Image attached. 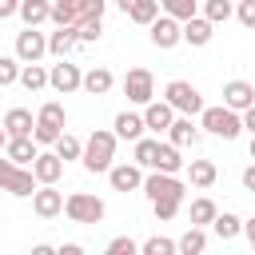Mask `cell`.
Segmentation results:
<instances>
[{"label": "cell", "mask_w": 255, "mask_h": 255, "mask_svg": "<svg viewBox=\"0 0 255 255\" xmlns=\"http://www.w3.org/2000/svg\"><path fill=\"white\" fill-rule=\"evenodd\" d=\"M116 131H104V128H96L88 139H84V167L92 171V175H100V171H108L112 163H116Z\"/></svg>", "instance_id": "1"}, {"label": "cell", "mask_w": 255, "mask_h": 255, "mask_svg": "<svg viewBox=\"0 0 255 255\" xmlns=\"http://www.w3.org/2000/svg\"><path fill=\"white\" fill-rule=\"evenodd\" d=\"M199 128L203 131H211V135H219V139H235L239 131H243V112H235V108H203L199 112Z\"/></svg>", "instance_id": "2"}, {"label": "cell", "mask_w": 255, "mask_h": 255, "mask_svg": "<svg viewBox=\"0 0 255 255\" xmlns=\"http://www.w3.org/2000/svg\"><path fill=\"white\" fill-rule=\"evenodd\" d=\"M64 128H68V112H64V104L48 100V104L36 112V128H32V135H36V143H56V139L64 135Z\"/></svg>", "instance_id": "3"}, {"label": "cell", "mask_w": 255, "mask_h": 255, "mask_svg": "<svg viewBox=\"0 0 255 255\" xmlns=\"http://www.w3.org/2000/svg\"><path fill=\"white\" fill-rule=\"evenodd\" d=\"M104 199L100 195H88V191H72L68 199H64V215L72 219V223H100L104 219Z\"/></svg>", "instance_id": "4"}, {"label": "cell", "mask_w": 255, "mask_h": 255, "mask_svg": "<svg viewBox=\"0 0 255 255\" xmlns=\"http://www.w3.org/2000/svg\"><path fill=\"white\" fill-rule=\"evenodd\" d=\"M163 100H167L179 116H199V112L207 108V104H203V96H199L187 80H171V84L163 88Z\"/></svg>", "instance_id": "5"}, {"label": "cell", "mask_w": 255, "mask_h": 255, "mask_svg": "<svg viewBox=\"0 0 255 255\" xmlns=\"http://www.w3.org/2000/svg\"><path fill=\"white\" fill-rule=\"evenodd\" d=\"M147 28H151L147 36H151V44H155L159 52H171L175 44H183V20H175V16H167V12H159Z\"/></svg>", "instance_id": "6"}, {"label": "cell", "mask_w": 255, "mask_h": 255, "mask_svg": "<svg viewBox=\"0 0 255 255\" xmlns=\"http://www.w3.org/2000/svg\"><path fill=\"white\" fill-rule=\"evenodd\" d=\"M48 88L60 92V96H72L76 88H84V72H80V64H72L68 56H64L60 64H52V72H48Z\"/></svg>", "instance_id": "7"}, {"label": "cell", "mask_w": 255, "mask_h": 255, "mask_svg": "<svg viewBox=\"0 0 255 255\" xmlns=\"http://www.w3.org/2000/svg\"><path fill=\"white\" fill-rule=\"evenodd\" d=\"M124 96L131 100V104H151L155 100V76L147 72V68H131L128 76H124Z\"/></svg>", "instance_id": "8"}, {"label": "cell", "mask_w": 255, "mask_h": 255, "mask_svg": "<svg viewBox=\"0 0 255 255\" xmlns=\"http://www.w3.org/2000/svg\"><path fill=\"white\" fill-rule=\"evenodd\" d=\"M143 195H147V199H163V195L183 199L187 187H183V179L171 175V171H151V175H143Z\"/></svg>", "instance_id": "9"}, {"label": "cell", "mask_w": 255, "mask_h": 255, "mask_svg": "<svg viewBox=\"0 0 255 255\" xmlns=\"http://www.w3.org/2000/svg\"><path fill=\"white\" fill-rule=\"evenodd\" d=\"M16 56H20L24 64L44 60V56H48V36H44V32H36L32 24H24V32H16Z\"/></svg>", "instance_id": "10"}, {"label": "cell", "mask_w": 255, "mask_h": 255, "mask_svg": "<svg viewBox=\"0 0 255 255\" xmlns=\"http://www.w3.org/2000/svg\"><path fill=\"white\" fill-rule=\"evenodd\" d=\"M32 211H36L40 219H56V215L64 211V191H56V183H40V187L32 191Z\"/></svg>", "instance_id": "11"}, {"label": "cell", "mask_w": 255, "mask_h": 255, "mask_svg": "<svg viewBox=\"0 0 255 255\" xmlns=\"http://www.w3.org/2000/svg\"><path fill=\"white\" fill-rule=\"evenodd\" d=\"M108 179L116 191H143V167L131 159V163H112L108 167Z\"/></svg>", "instance_id": "12"}, {"label": "cell", "mask_w": 255, "mask_h": 255, "mask_svg": "<svg viewBox=\"0 0 255 255\" xmlns=\"http://www.w3.org/2000/svg\"><path fill=\"white\" fill-rule=\"evenodd\" d=\"M80 48V36H76V24H56V32L48 36V52L56 56V60H64V56H72Z\"/></svg>", "instance_id": "13"}, {"label": "cell", "mask_w": 255, "mask_h": 255, "mask_svg": "<svg viewBox=\"0 0 255 255\" xmlns=\"http://www.w3.org/2000/svg\"><path fill=\"white\" fill-rule=\"evenodd\" d=\"M223 104L235 108V112H247V108L255 104V84H247V80H227V84H223Z\"/></svg>", "instance_id": "14"}, {"label": "cell", "mask_w": 255, "mask_h": 255, "mask_svg": "<svg viewBox=\"0 0 255 255\" xmlns=\"http://www.w3.org/2000/svg\"><path fill=\"white\" fill-rule=\"evenodd\" d=\"M175 116H179V112H175L167 100H151V104H143V124H147V131H167Z\"/></svg>", "instance_id": "15"}, {"label": "cell", "mask_w": 255, "mask_h": 255, "mask_svg": "<svg viewBox=\"0 0 255 255\" xmlns=\"http://www.w3.org/2000/svg\"><path fill=\"white\" fill-rule=\"evenodd\" d=\"M211 36H215V24L207 20V16H191V20H183V44H191V48H203V44H211Z\"/></svg>", "instance_id": "16"}, {"label": "cell", "mask_w": 255, "mask_h": 255, "mask_svg": "<svg viewBox=\"0 0 255 255\" xmlns=\"http://www.w3.org/2000/svg\"><path fill=\"white\" fill-rule=\"evenodd\" d=\"M4 151H8V159H12V163H20V167H32V159L40 155V143H36V135H12Z\"/></svg>", "instance_id": "17"}, {"label": "cell", "mask_w": 255, "mask_h": 255, "mask_svg": "<svg viewBox=\"0 0 255 255\" xmlns=\"http://www.w3.org/2000/svg\"><path fill=\"white\" fill-rule=\"evenodd\" d=\"M167 139H171L175 147H195V143H199V128L191 124V116H175L171 128H167Z\"/></svg>", "instance_id": "18"}, {"label": "cell", "mask_w": 255, "mask_h": 255, "mask_svg": "<svg viewBox=\"0 0 255 255\" xmlns=\"http://www.w3.org/2000/svg\"><path fill=\"white\" fill-rule=\"evenodd\" d=\"M179 151H183V147H175L171 139L159 143V147H155V167H151V171H171V175H179V171L187 167V159H183Z\"/></svg>", "instance_id": "19"}, {"label": "cell", "mask_w": 255, "mask_h": 255, "mask_svg": "<svg viewBox=\"0 0 255 255\" xmlns=\"http://www.w3.org/2000/svg\"><path fill=\"white\" fill-rule=\"evenodd\" d=\"M32 171H36L40 183H56V179L64 175V159H60L56 151H40V155L32 159Z\"/></svg>", "instance_id": "20"}, {"label": "cell", "mask_w": 255, "mask_h": 255, "mask_svg": "<svg viewBox=\"0 0 255 255\" xmlns=\"http://www.w3.org/2000/svg\"><path fill=\"white\" fill-rule=\"evenodd\" d=\"M112 131H116L120 139H131V143H135V139L147 131V124H143V116H139V112H120V116H116V124H112Z\"/></svg>", "instance_id": "21"}, {"label": "cell", "mask_w": 255, "mask_h": 255, "mask_svg": "<svg viewBox=\"0 0 255 255\" xmlns=\"http://www.w3.org/2000/svg\"><path fill=\"white\" fill-rule=\"evenodd\" d=\"M36 187H40V179H36V171H32V167H16V171H12V179L4 183V191H8V195H16V199H28Z\"/></svg>", "instance_id": "22"}, {"label": "cell", "mask_w": 255, "mask_h": 255, "mask_svg": "<svg viewBox=\"0 0 255 255\" xmlns=\"http://www.w3.org/2000/svg\"><path fill=\"white\" fill-rule=\"evenodd\" d=\"M88 0H52V24H80Z\"/></svg>", "instance_id": "23"}, {"label": "cell", "mask_w": 255, "mask_h": 255, "mask_svg": "<svg viewBox=\"0 0 255 255\" xmlns=\"http://www.w3.org/2000/svg\"><path fill=\"white\" fill-rule=\"evenodd\" d=\"M112 84H116V76H112L108 68H88V72H84V92H88V96H108Z\"/></svg>", "instance_id": "24"}, {"label": "cell", "mask_w": 255, "mask_h": 255, "mask_svg": "<svg viewBox=\"0 0 255 255\" xmlns=\"http://www.w3.org/2000/svg\"><path fill=\"white\" fill-rule=\"evenodd\" d=\"M24 24H32V28H40L44 20H52V4L48 0H20V12H16Z\"/></svg>", "instance_id": "25"}, {"label": "cell", "mask_w": 255, "mask_h": 255, "mask_svg": "<svg viewBox=\"0 0 255 255\" xmlns=\"http://www.w3.org/2000/svg\"><path fill=\"white\" fill-rule=\"evenodd\" d=\"M4 128H8V135H32L36 120L28 108H12V112H4Z\"/></svg>", "instance_id": "26"}, {"label": "cell", "mask_w": 255, "mask_h": 255, "mask_svg": "<svg viewBox=\"0 0 255 255\" xmlns=\"http://www.w3.org/2000/svg\"><path fill=\"white\" fill-rule=\"evenodd\" d=\"M219 215V207L207 199V195H199V199H191V207H187V219L195 223V227H211V219Z\"/></svg>", "instance_id": "27"}, {"label": "cell", "mask_w": 255, "mask_h": 255, "mask_svg": "<svg viewBox=\"0 0 255 255\" xmlns=\"http://www.w3.org/2000/svg\"><path fill=\"white\" fill-rule=\"evenodd\" d=\"M215 175H219V171H215L211 159H191V163H187V179H191L195 187H211Z\"/></svg>", "instance_id": "28"}, {"label": "cell", "mask_w": 255, "mask_h": 255, "mask_svg": "<svg viewBox=\"0 0 255 255\" xmlns=\"http://www.w3.org/2000/svg\"><path fill=\"white\" fill-rule=\"evenodd\" d=\"M211 231L227 243V239H235V235L243 231V219H239V215H231V211H219V215L211 219Z\"/></svg>", "instance_id": "29"}, {"label": "cell", "mask_w": 255, "mask_h": 255, "mask_svg": "<svg viewBox=\"0 0 255 255\" xmlns=\"http://www.w3.org/2000/svg\"><path fill=\"white\" fill-rule=\"evenodd\" d=\"M175 243H179V251H183V255H199V251L207 247V231L191 223V227H187V231H183V235H179Z\"/></svg>", "instance_id": "30"}, {"label": "cell", "mask_w": 255, "mask_h": 255, "mask_svg": "<svg viewBox=\"0 0 255 255\" xmlns=\"http://www.w3.org/2000/svg\"><path fill=\"white\" fill-rule=\"evenodd\" d=\"M76 36H80V44H96L104 36V16H80Z\"/></svg>", "instance_id": "31"}, {"label": "cell", "mask_w": 255, "mask_h": 255, "mask_svg": "<svg viewBox=\"0 0 255 255\" xmlns=\"http://www.w3.org/2000/svg\"><path fill=\"white\" fill-rule=\"evenodd\" d=\"M20 84H24L28 92L48 88V72H44V64H40V60H36V64H24V68H20Z\"/></svg>", "instance_id": "32"}, {"label": "cell", "mask_w": 255, "mask_h": 255, "mask_svg": "<svg viewBox=\"0 0 255 255\" xmlns=\"http://www.w3.org/2000/svg\"><path fill=\"white\" fill-rule=\"evenodd\" d=\"M52 147H56V155H60L64 163H68V159H84V139H76L72 131H64V135H60Z\"/></svg>", "instance_id": "33"}, {"label": "cell", "mask_w": 255, "mask_h": 255, "mask_svg": "<svg viewBox=\"0 0 255 255\" xmlns=\"http://www.w3.org/2000/svg\"><path fill=\"white\" fill-rule=\"evenodd\" d=\"M203 16L211 24H227L235 16V0H203Z\"/></svg>", "instance_id": "34"}, {"label": "cell", "mask_w": 255, "mask_h": 255, "mask_svg": "<svg viewBox=\"0 0 255 255\" xmlns=\"http://www.w3.org/2000/svg\"><path fill=\"white\" fill-rule=\"evenodd\" d=\"M139 251H143V255H175V251H179V243H175V239H167V235H151V239H143V243H139Z\"/></svg>", "instance_id": "35"}, {"label": "cell", "mask_w": 255, "mask_h": 255, "mask_svg": "<svg viewBox=\"0 0 255 255\" xmlns=\"http://www.w3.org/2000/svg\"><path fill=\"white\" fill-rule=\"evenodd\" d=\"M155 16H159V0H135L128 8V20H135V24H151Z\"/></svg>", "instance_id": "36"}, {"label": "cell", "mask_w": 255, "mask_h": 255, "mask_svg": "<svg viewBox=\"0 0 255 255\" xmlns=\"http://www.w3.org/2000/svg\"><path fill=\"white\" fill-rule=\"evenodd\" d=\"M20 68H24V60H20V56H0V88L20 84Z\"/></svg>", "instance_id": "37"}, {"label": "cell", "mask_w": 255, "mask_h": 255, "mask_svg": "<svg viewBox=\"0 0 255 255\" xmlns=\"http://www.w3.org/2000/svg\"><path fill=\"white\" fill-rule=\"evenodd\" d=\"M159 8H163L167 16H175V20H191V16L199 12L195 0H159Z\"/></svg>", "instance_id": "38"}, {"label": "cell", "mask_w": 255, "mask_h": 255, "mask_svg": "<svg viewBox=\"0 0 255 255\" xmlns=\"http://www.w3.org/2000/svg\"><path fill=\"white\" fill-rule=\"evenodd\" d=\"M155 147H159V139L139 135V139H135V163H139V167H155Z\"/></svg>", "instance_id": "39"}, {"label": "cell", "mask_w": 255, "mask_h": 255, "mask_svg": "<svg viewBox=\"0 0 255 255\" xmlns=\"http://www.w3.org/2000/svg\"><path fill=\"white\" fill-rule=\"evenodd\" d=\"M179 207H183V199H175V195H163V199H151V211H155V219H175L179 215Z\"/></svg>", "instance_id": "40"}, {"label": "cell", "mask_w": 255, "mask_h": 255, "mask_svg": "<svg viewBox=\"0 0 255 255\" xmlns=\"http://www.w3.org/2000/svg\"><path fill=\"white\" fill-rule=\"evenodd\" d=\"M139 251V243L131 239V235H116L112 243H108V255H135Z\"/></svg>", "instance_id": "41"}, {"label": "cell", "mask_w": 255, "mask_h": 255, "mask_svg": "<svg viewBox=\"0 0 255 255\" xmlns=\"http://www.w3.org/2000/svg\"><path fill=\"white\" fill-rule=\"evenodd\" d=\"M239 8H235V16H239V24L243 28H255V0H235Z\"/></svg>", "instance_id": "42"}, {"label": "cell", "mask_w": 255, "mask_h": 255, "mask_svg": "<svg viewBox=\"0 0 255 255\" xmlns=\"http://www.w3.org/2000/svg\"><path fill=\"white\" fill-rule=\"evenodd\" d=\"M16 167H20V163H12V159H0V187L12 179V171H16Z\"/></svg>", "instance_id": "43"}, {"label": "cell", "mask_w": 255, "mask_h": 255, "mask_svg": "<svg viewBox=\"0 0 255 255\" xmlns=\"http://www.w3.org/2000/svg\"><path fill=\"white\" fill-rule=\"evenodd\" d=\"M16 12H20V0H0V20H8Z\"/></svg>", "instance_id": "44"}, {"label": "cell", "mask_w": 255, "mask_h": 255, "mask_svg": "<svg viewBox=\"0 0 255 255\" xmlns=\"http://www.w3.org/2000/svg\"><path fill=\"white\" fill-rule=\"evenodd\" d=\"M243 187L255 195V163H251V167H243Z\"/></svg>", "instance_id": "45"}, {"label": "cell", "mask_w": 255, "mask_h": 255, "mask_svg": "<svg viewBox=\"0 0 255 255\" xmlns=\"http://www.w3.org/2000/svg\"><path fill=\"white\" fill-rule=\"evenodd\" d=\"M104 8H108L104 0H88V12H84V16H104Z\"/></svg>", "instance_id": "46"}, {"label": "cell", "mask_w": 255, "mask_h": 255, "mask_svg": "<svg viewBox=\"0 0 255 255\" xmlns=\"http://www.w3.org/2000/svg\"><path fill=\"white\" fill-rule=\"evenodd\" d=\"M243 131H255V104L243 112Z\"/></svg>", "instance_id": "47"}, {"label": "cell", "mask_w": 255, "mask_h": 255, "mask_svg": "<svg viewBox=\"0 0 255 255\" xmlns=\"http://www.w3.org/2000/svg\"><path fill=\"white\" fill-rule=\"evenodd\" d=\"M80 251H84L80 243H64V247H60V255H80Z\"/></svg>", "instance_id": "48"}, {"label": "cell", "mask_w": 255, "mask_h": 255, "mask_svg": "<svg viewBox=\"0 0 255 255\" xmlns=\"http://www.w3.org/2000/svg\"><path fill=\"white\" fill-rule=\"evenodd\" d=\"M243 235H247V239L255 243V219H247V223H243Z\"/></svg>", "instance_id": "49"}, {"label": "cell", "mask_w": 255, "mask_h": 255, "mask_svg": "<svg viewBox=\"0 0 255 255\" xmlns=\"http://www.w3.org/2000/svg\"><path fill=\"white\" fill-rule=\"evenodd\" d=\"M8 139H12V135H8V128H4V124H0V151H4V147H8Z\"/></svg>", "instance_id": "50"}, {"label": "cell", "mask_w": 255, "mask_h": 255, "mask_svg": "<svg viewBox=\"0 0 255 255\" xmlns=\"http://www.w3.org/2000/svg\"><path fill=\"white\" fill-rule=\"evenodd\" d=\"M116 4H120V8H124V16H128V8H131L135 0H116Z\"/></svg>", "instance_id": "51"}, {"label": "cell", "mask_w": 255, "mask_h": 255, "mask_svg": "<svg viewBox=\"0 0 255 255\" xmlns=\"http://www.w3.org/2000/svg\"><path fill=\"white\" fill-rule=\"evenodd\" d=\"M251 159H255V131H251Z\"/></svg>", "instance_id": "52"}, {"label": "cell", "mask_w": 255, "mask_h": 255, "mask_svg": "<svg viewBox=\"0 0 255 255\" xmlns=\"http://www.w3.org/2000/svg\"><path fill=\"white\" fill-rule=\"evenodd\" d=\"M251 247H255V243H251Z\"/></svg>", "instance_id": "53"}, {"label": "cell", "mask_w": 255, "mask_h": 255, "mask_svg": "<svg viewBox=\"0 0 255 255\" xmlns=\"http://www.w3.org/2000/svg\"><path fill=\"white\" fill-rule=\"evenodd\" d=\"M0 191H4V187H0Z\"/></svg>", "instance_id": "54"}]
</instances>
